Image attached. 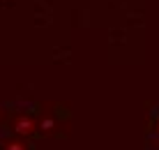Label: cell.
<instances>
[{
    "label": "cell",
    "mask_w": 159,
    "mask_h": 150,
    "mask_svg": "<svg viewBox=\"0 0 159 150\" xmlns=\"http://www.w3.org/2000/svg\"><path fill=\"white\" fill-rule=\"evenodd\" d=\"M157 132H159V118H157Z\"/></svg>",
    "instance_id": "obj_1"
}]
</instances>
